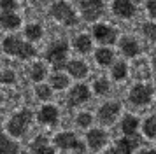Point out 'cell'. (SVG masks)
Instances as JSON below:
<instances>
[{
    "label": "cell",
    "instance_id": "cell-16",
    "mask_svg": "<svg viewBox=\"0 0 156 154\" xmlns=\"http://www.w3.org/2000/svg\"><path fill=\"white\" fill-rule=\"evenodd\" d=\"M65 72H67V74L72 77V79L81 81V79L88 77V72H90V68H88V65H86L84 60L72 58V60H69V61H67V65H65Z\"/></svg>",
    "mask_w": 156,
    "mask_h": 154
},
{
    "label": "cell",
    "instance_id": "cell-26",
    "mask_svg": "<svg viewBox=\"0 0 156 154\" xmlns=\"http://www.w3.org/2000/svg\"><path fill=\"white\" fill-rule=\"evenodd\" d=\"M139 128H140V121H139L137 116L126 114L121 119V131H123V135H135Z\"/></svg>",
    "mask_w": 156,
    "mask_h": 154
},
{
    "label": "cell",
    "instance_id": "cell-43",
    "mask_svg": "<svg viewBox=\"0 0 156 154\" xmlns=\"http://www.w3.org/2000/svg\"><path fill=\"white\" fill-rule=\"evenodd\" d=\"M154 154H156V147H154Z\"/></svg>",
    "mask_w": 156,
    "mask_h": 154
},
{
    "label": "cell",
    "instance_id": "cell-35",
    "mask_svg": "<svg viewBox=\"0 0 156 154\" xmlns=\"http://www.w3.org/2000/svg\"><path fill=\"white\" fill-rule=\"evenodd\" d=\"M86 151H88V145H86L84 140H81V138L77 140V144L72 149V152H76V154H86Z\"/></svg>",
    "mask_w": 156,
    "mask_h": 154
},
{
    "label": "cell",
    "instance_id": "cell-33",
    "mask_svg": "<svg viewBox=\"0 0 156 154\" xmlns=\"http://www.w3.org/2000/svg\"><path fill=\"white\" fill-rule=\"evenodd\" d=\"M142 33L149 40H156V23H144L142 25Z\"/></svg>",
    "mask_w": 156,
    "mask_h": 154
},
{
    "label": "cell",
    "instance_id": "cell-9",
    "mask_svg": "<svg viewBox=\"0 0 156 154\" xmlns=\"http://www.w3.org/2000/svg\"><path fill=\"white\" fill-rule=\"evenodd\" d=\"M35 117H37V121H39V124L53 128V126H56L58 121H60V110H58L56 105L46 102L44 105L39 107V110L35 112Z\"/></svg>",
    "mask_w": 156,
    "mask_h": 154
},
{
    "label": "cell",
    "instance_id": "cell-21",
    "mask_svg": "<svg viewBox=\"0 0 156 154\" xmlns=\"http://www.w3.org/2000/svg\"><path fill=\"white\" fill-rule=\"evenodd\" d=\"M21 35H23L25 40L35 44V42H39L44 37V28H42L41 23H28V25L23 26V33Z\"/></svg>",
    "mask_w": 156,
    "mask_h": 154
},
{
    "label": "cell",
    "instance_id": "cell-42",
    "mask_svg": "<svg viewBox=\"0 0 156 154\" xmlns=\"http://www.w3.org/2000/svg\"><path fill=\"white\" fill-rule=\"evenodd\" d=\"M154 54H156V47H154Z\"/></svg>",
    "mask_w": 156,
    "mask_h": 154
},
{
    "label": "cell",
    "instance_id": "cell-37",
    "mask_svg": "<svg viewBox=\"0 0 156 154\" xmlns=\"http://www.w3.org/2000/svg\"><path fill=\"white\" fill-rule=\"evenodd\" d=\"M104 154H125V152H123V151H119L118 147H111V149H107Z\"/></svg>",
    "mask_w": 156,
    "mask_h": 154
},
{
    "label": "cell",
    "instance_id": "cell-32",
    "mask_svg": "<svg viewBox=\"0 0 156 154\" xmlns=\"http://www.w3.org/2000/svg\"><path fill=\"white\" fill-rule=\"evenodd\" d=\"M93 114L91 112H77V116H76V124L79 126V128H84V130H88V128H91L93 124Z\"/></svg>",
    "mask_w": 156,
    "mask_h": 154
},
{
    "label": "cell",
    "instance_id": "cell-3",
    "mask_svg": "<svg viewBox=\"0 0 156 154\" xmlns=\"http://www.w3.org/2000/svg\"><path fill=\"white\" fill-rule=\"evenodd\" d=\"M49 16L56 21L58 25H63L67 28L76 26L79 23L77 11L67 0H55L49 7Z\"/></svg>",
    "mask_w": 156,
    "mask_h": 154
},
{
    "label": "cell",
    "instance_id": "cell-36",
    "mask_svg": "<svg viewBox=\"0 0 156 154\" xmlns=\"http://www.w3.org/2000/svg\"><path fill=\"white\" fill-rule=\"evenodd\" d=\"M146 9H147L149 16L156 19V0H147V4H146Z\"/></svg>",
    "mask_w": 156,
    "mask_h": 154
},
{
    "label": "cell",
    "instance_id": "cell-28",
    "mask_svg": "<svg viewBox=\"0 0 156 154\" xmlns=\"http://www.w3.org/2000/svg\"><path fill=\"white\" fill-rule=\"evenodd\" d=\"M91 91L97 96H105V95L111 93V81H109L107 77H97V79L93 81Z\"/></svg>",
    "mask_w": 156,
    "mask_h": 154
},
{
    "label": "cell",
    "instance_id": "cell-20",
    "mask_svg": "<svg viewBox=\"0 0 156 154\" xmlns=\"http://www.w3.org/2000/svg\"><path fill=\"white\" fill-rule=\"evenodd\" d=\"M140 145V138L137 137V133L135 135H123L118 142H116V147L123 151L125 154H133V151H137Z\"/></svg>",
    "mask_w": 156,
    "mask_h": 154
},
{
    "label": "cell",
    "instance_id": "cell-39",
    "mask_svg": "<svg viewBox=\"0 0 156 154\" xmlns=\"http://www.w3.org/2000/svg\"><path fill=\"white\" fill-rule=\"evenodd\" d=\"M153 72H154V75H156V54L153 56Z\"/></svg>",
    "mask_w": 156,
    "mask_h": 154
},
{
    "label": "cell",
    "instance_id": "cell-13",
    "mask_svg": "<svg viewBox=\"0 0 156 154\" xmlns=\"http://www.w3.org/2000/svg\"><path fill=\"white\" fill-rule=\"evenodd\" d=\"M23 25V18L18 11H0V28L4 32H18Z\"/></svg>",
    "mask_w": 156,
    "mask_h": 154
},
{
    "label": "cell",
    "instance_id": "cell-8",
    "mask_svg": "<svg viewBox=\"0 0 156 154\" xmlns=\"http://www.w3.org/2000/svg\"><path fill=\"white\" fill-rule=\"evenodd\" d=\"M153 95H154V91H153V88L149 84L139 82V84H135V86H132V89L128 93V100L133 105H137V107H144V105L151 103Z\"/></svg>",
    "mask_w": 156,
    "mask_h": 154
},
{
    "label": "cell",
    "instance_id": "cell-23",
    "mask_svg": "<svg viewBox=\"0 0 156 154\" xmlns=\"http://www.w3.org/2000/svg\"><path fill=\"white\" fill-rule=\"evenodd\" d=\"M0 154H20L18 138H12L5 131L0 133Z\"/></svg>",
    "mask_w": 156,
    "mask_h": 154
},
{
    "label": "cell",
    "instance_id": "cell-30",
    "mask_svg": "<svg viewBox=\"0 0 156 154\" xmlns=\"http://www.w3.org/2000/svg\"><path fill=\"white\" fill-rule=\"evenodd\" d=\"M142 133L149 140H156V116H149L142 123Z\"/></svg>",
    "mask_w": 156,
    "mask_h": 154
},
{
    "label": "cell",
    "instance_id": "cell-2",
    "mask_svg": "<svg viewBox=\"0 0 156 154\" xmlns=\"http://www.w3.org/2000/svg\"><path fill=\"white\" fill-rule=\"evenodd\" d=\"M70 44L65 39H55L46 46L44 60L53 70H65V65L69 61Z\"/></svg>",
    "mask_w": 156,
    "mask_h": 154
},
{
    "label": "cell",
    "instance_id": "cell-14",
    "mask_svg": "<svg viewBox=\"0 0 156 154\" xmlns=\"http://www.w3.org/2000/svg\"><path fill=\"white\" fill-rule=\"evenodd\" d=\"M111 11H112V14L116 16V18L130 19V18H133L135 16L137 7H135L133 0H112Z\"/></svg>",
    "mask_w": 156,
    "mask_h": 154
},
{
    "label": "cell",
    "instance_id": "cell-15",
    "mask_svg": "<svg viewBox=\"0 0 156 154\" xmlns=\"http://www.w3.org/2000/svg\"><path fill=\"white\" fill-rule=\"evenodd\" d=\"M77 140H79V137L74 131H60V133L55 135L53 144L56 147V151L67 152V151H72V149H74V145L77 144Z\"/></svg>",
    "mask_w": 156,
    "mask_h": 154
},
{
    "label": "cell",
    "instance_id": "cell-1",
    "mask_svg": "<svg viewBox=\"0 0 156 154\" xmlns=\"http://www.w3.org/2000/svg\"><path fill=\"white\" fill-rule=\"evenodd\" d=\"M34 119H35V112L32 110V109H27V107L20 109V110H16L9 117V121L4 126V130L12 138H23L28 133L30 126L34 124Z\"/></svg>",
    "mask_w": 156,
    "mask_h": 154
},
{
    "label": "cell",
    "instance_id": "cell-22",
    "mask_svg": "<svg viewBox=\"0 0 156 154\" xmlns=\"http://www.w3.org/2000/svg\"><path fill=\"white\" fill-rule=\"evenodd\" d=\"M95 61L98 67L105 68V67H111L116 60H114V51L109 46H100L97 51H95Z\"/></svg>",
    "mask_w": 156,
    "mask_h": 154
},
{
    "label": "cell",
    "instance_id": "cell-19",
    "mask_svg": "<svg viewBox=\"0 0 156 154\" xmlns=\"http://www.w3.org/2000/svg\"><path fill=\"white\" fill-rule=\"evenodd\" d=\"M72 47L79 54H90L93 51V37L90 33H79L72 39Z\"/></svg>",
    "mask_w": 156,
    "mask_h": 154
},
{
    "label": "cell",
    "instance_id": "cell-27",
    "mask_svg": "<svg viewBox=\"0 0 156 154\" xmlns=\"http://www.w3.org/2000/svg\"><path fill=\"white\" fill-rule=\"evenodd\" d=\"M111 77L116 82H123L128 77V65L125 61H114L111 65Z\"/></svg>",
    "mask_w": 156,
    "mask_h": 154
},
{
    "label": "cell",
    "instance_id": "cell-31",
    "mask_svg": "<svg viewBox=\"0 0 156 154\" xmlns=\"http://www.w3.org/2000/svg\"><path fill=\"white\" fill-rule=\"evenodd\" d=\"M18 81V75L12 68H2L0 70V86H12Z\"/></svg>",
    "mask_w": 156,
    "mask_h": 154
},
{
    "label": "cell",
    "instance_id": "cell-38",
    "mask_svg": "<svg viewBox=\"0 0 156 154\" xmlns=\"http://www.w3.org/2000/svg\"><path fill=\"white\" fill-rule=\"evenodd\" d=\"M137 154H154V149H140Z\"/></svg>",
    "mask_w": 156,
    "mask_h": 154
},
{
    "label": "cell",
    "instance_id": "cell-40",
    "mask_svg": "<svg viewBox=\"0 0 156 154\" xmlns=\"http://www.w3.org/2000/svg\"><path fill=\"white\" fill-rule=\"evenodd\" d=\"M2 131H5V130H4V123H2V119H0V133Z\"/></svg>",
    "mask_w": 156,
    "mask_h": 154
},
{
    "label": "cell",
    "instance_id": "cell-29",
    "mask_svg": "<svg viewBox=\"0 0 156 154\" xmlns=\"http://www.w3.org/2000/svg\"><path fill=\"white\" fill-rule=\"evenodd\" d=\"M35 54H37L35 44L25 40L23 46H21V49H20V53H18V60H21V61H30V60L35 58Z\"/></svg>",
    "mask_w": 156,
    "mask_h": 154
},
{
    "label": "cell",
    "instance_id": "cell-25",
    "mask_svg": "<svg viewBox=\"0 0 156 154\" xmlns=\"http://www.w3.org/2000/svg\"><path fill=\"white\" fill-rule=\"evenodd\" d=\"M53 93H55V89L51 88L48 82H37L35 86H34V95H35V98L39 100V102H51L53 100Z\"/></svg>",
    "mask_w": 156,
    "mask_h": 154
},
{
    "label": "cell",
    "instance_id": "cell-11",
    "mask_svg": "<svg viewBox=\"0 0 156 154\" xmlns=\"http://www.w3.org/2000/svg\"><path fill=\"white\" fill-rule=\"evenodd\" d=\"M23 42H25L23 35L9 33L2 39V42H0V51H2L4 54L11 56V58H18V53H20V49H21Z\"/></svg>",
    "mask_w": 156,
    "mask_h": 154
},
{
    "label": "cell",
    "instance_id": "cell-18",
    "mask_svg": "<svg viewBox=\"0 0 156 154\" xmlns=\"http://www.w3.org/2000/svg\"><path fill=\"white\" fill-rule=\"evenodd\" d=\"M48 77H49L48 84L55 91H63L70 86V75L65 70H53V74H49Z\"/></svg>",
    "mask_w": 156,
    "mask_h": 154
},
{
    "label": "cell",
    "instance_id": "cell-41",
    "mask_svg": "<svg viewBox=\"0 0 156 154\" xmlns=\"http://www.w3.org/2000/svg\"><path fill=\"white\" fill-rule=\"evenodd\" d=\"M2 103H4V95L0 93V107H2Z\"/></svg>",
    "mask_w": 156,
    "mask_h": 154
},
{
    "label": "cell",
    "instance_id": "cell-17",
    "mask_svg": "<svg viewBox=\"0 0 156 154\" xmlns=\"http://www.w3.org/2000/svg\"><path fill=\"white\" fill-rule=\"evenodd\" d=\"M119 49L126 58H137L142 51L139 40L133 39V37H130V35H125V37L119 39Z\"/></svg>",
    "mask_w": 156,
    "mask_h": 154
},
{
    "label": "cell",
    "instance_id": "cell-10",
    "mask_svg": "<svg viewBox=\"0 0 156 154\" xmlns=\"http://www.w3.org/2000/svg\"><path fill=\"white\" fill-rule=\"evenodd\" d=\"M28 149L32 154H56V147L53 144V140H49V137H46L42 133L35 135L30 140Z\"/></svg>",
    "mask_w": 156,
    "mask_h": 154
},
{
    "label": "cell",
    "instance_id": "cell-6",
    "mask_svg": "<svg viewBox=\"0 0 156 154\" xmlns=\"http://www.w3.org/2000/svg\"><path fill=\"white\" fill-rule=\"evenodd\" d=\"M119 114H121V103L116 102V100H111V102H105V103H102L98 107V110H97V119H98L100 124L111 126L118 121Z\"/></svg>",
    "mask_w": 156,
    "mask_h": 154
},
{
    "label": "cell",
    "instance_id": "cell-24",
    "mask_svg": "<svg viewBox=\"0 0 156 154\" xmlns=\"http://www.w3.org/2000/svg\"><path fill=\"white\" fill-rule=\"evenodd\" d=\"M28 77H30V81H32L34 84L46 81V77H48V67H46V63L34 61L32 65H30V68H28Z\"/></svg>",
    "mask_w": 156,
    "mask_h": 154
},
{
    "label": "cell",
    "instance_id": "cell-34",
    "mask_svg": "<svg viewBox=\"0 0 156 154\" xmlns=\"http://www.w3.org/2000/svg\"><path fill=\"white\" fill-rule=\"evenodd\" d=\"M20 2L18 0H0V11H18Z\"/></svg>",
    "mask_w": 156,
    "mask_h": 154
},
{
    "label": "cell",
    "instance_id": "cell-7",
    "mask_svg": "<svg viewBox=\"0 0 156 154\" xmlns=\"http://www.w3.org/2000/svg\"><path fill=\"white\" fill-rule=\"evenodd\" d=\"M90 98H91V88L88 84L77 82V84H74L70 89H69V93H67V105L70 109L81 107L86 102H90Z\"/></svg>",
    "mask_w": 156,
    "mask_h": 154
},
{
    "label": "cell",
    "instance_id": "cell-12",
    "mask_svg": "<svg viewBox=\"0 0 156 154\" xmlns=\"http://www.w3.org/2000/svg\"><path fill=\"white\" fill-rule=\"evenodd\" d=\"M107 140L109 137L102 128H90V131H86L84 142L90 151H102L107 145Z\"/></svg>",
    "mask_w": 156,
    "mask_h": 154
},
{
    "label": "cell",
    "instance_id": "cell-4",
    "mask_svg": "<svg viewBox=\"0 0 156 154\" xmlns=\"http://www.w3.org/2000/svg\"><path fill=\"white\" fill-rule=\"evenodd\" d=\"M79 14L88 23H95L105 12V0H77Z\"/></svg>",
    "mask_w": 156,
    "mask_h": 154
},
{
    "label": "cell",
    "instance_id": "cell-5",
    "mask_svg": "<svg viewBox=\"0 0 156 154\" xmlns=\"http://www.w3.org/2000/svg\"><path fill=\"white\" fill-rule=\"evenodd\" d=\"M91 37L100 46H112L118 40V30L109 23H97L91 28Z\"/></svg>",
    "mask_w": 156,
    "mask_h": 154
}]
</instances>
